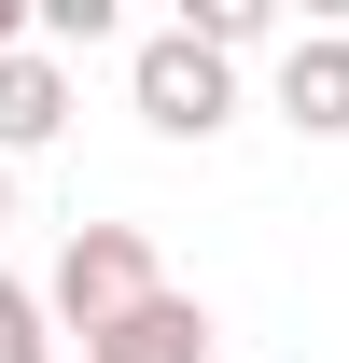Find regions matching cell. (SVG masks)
Wrapping results in <instances>:
<instances>
[{"instance_id":"6da1fadb","label":"cell","mask_w":349,"mask_h":363,"mask_svg":"<svg viewBox=\"0 0 349 363\" xmlns=\"http://www.w3.org/2000/svg\"><path fill=\"white\" fill-rule=\"evenodd\" d=\"M140 294H154V238L140 224H70V252H56V279H43V321L56 335H112Z\"/></svg>"},{"instance_id":"7a4b0ae2","label":"cell","mask_w":349,"mask_h":363,"mask_svg":"<svg viewBox=\"0 0 349 363\" xmlns=\"http://www.w3.org/2000/svg\"><path fill=\"white\" fill-rule=\"evenodd\" d=\"M126 98H140L154 140H210L223 112H238V70H223L210 43H182V28H154V43L126 56Z\"/></svg>"},{"instance_id":"3957f363","label":"cell","mask_w":349,"mask_h":363,"mask_svg":"<svg viewBox=\"0 0 349 363\" xmlns=\"http://www.w3.org/2000/svg\"><path fill=\"white\" fill-rule=\"evenodd\" d=\"M279 126L294 140H349V28H294L279 43Z\"/></svg>"},{"instance_id":"277c9868","label":"cell","mask_w":349,"mask_h":363,"mask_svg":"<svg viewBox=\"0 0 349 363\" xmlns=\"http://www.w3.org/2000/svg\"><path fill=\"white\" fill-rule=\"evenodd\" d=\"M210 350H223V335H210V308H196V294H168V279H154V294H140L112 335H84V363H210Z\"/></svg>"},{"instance_id":"5b68a950","label":"cell","mask_w":349,"mask_h":363,"mask_svg":"<svg viewBox=\"0 0 349 363\" xmlns=\"http://www.w3.org/2000/svg\"><path fill=\"white\" fill-rule=\"evenodd\" d=\"M56 126H70V56L14 43V56H0V168H14V154H43Z\"/></svg>"},{"instance_id":"8992f818","label":"cell","mask_w":349,"mask_h":363,"mask_svg":"<svg viewBox=\"0 0 349 363\" xmlns=\"http://www.w3.org/2000/svg\"><path fill=\"white\" fill-rule=\"evenodd\" d=\"M265 28H279V14H265V0H182V43H210L223 70H238V56L265 43Z\"/></svg>"},{"instance_id":"52a82bcc","label":"cell","mask_w":349,"mask_h":363,"mask_svg":"<svg viewBox=\"0 0 349 363\" xmlns=\"http://www.w3.org/2000/svg\"><path fill=\"white\" fill-rule=\"evenodd\" d=\"M0 363H56V321H43V294L0 266Z\"/></svg>"},{"instance_id":"ba28073f","label":"cell","mask_w":349,"mask_h":363,"mask_svg":"<svg viewBox=\"0 0 349 363\" xmlns=\"http://www.w3.org/2000/svg\"><path fill=\"white\" fill-rule=\"evenodd\" d=\"M28 43H43V56H84V43H112V0H43V14H28Z\"/></svg>"},{"instance_id":"9c48e42d","label":"cell","mask_w":349,"mask_h":363,"mask_svg":"<svg viewBox=\"0 0 349 363\" xmlns=\"http://www.w3.org/2000/svg\"><path fill=\"white\" fill-rule=\"evenodd\" d=\"M14 43H28V14H14V0H0V56H14Z\"/></svg>"},{"instance_id":"30bf717a","label":"cell","mask_w":349,"mask_h":363,"mask_svg":"<svg viewBox=\"0 0 349 363\" xmlns=\"http://www.w3.org/2000/svg\"><path fill=\"white\" fill-rule=\"evenodd\" d=\"M0 224H14V168H0Z\"/></svg>"}]
</instances>
